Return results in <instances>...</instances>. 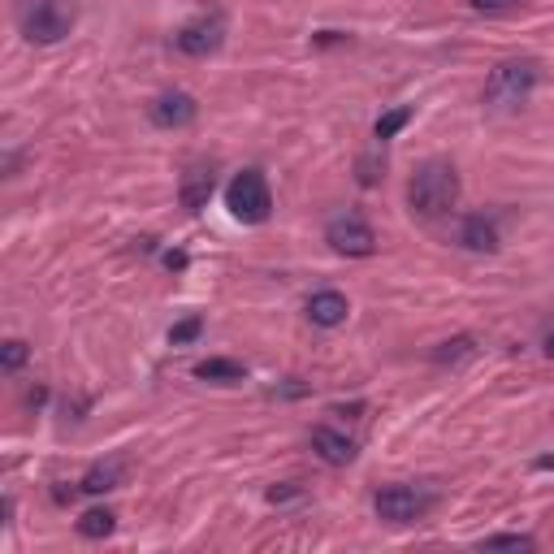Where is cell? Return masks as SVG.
Instances as JSON below:
<instances>
[{
  "instance_id": "obj_1",
  "label": "cell",
  "mask_w": 554,
  "mask_h": 554,
  "mask_svg": "<svg viewBox=\"0 0 554 554\" xmlns=\"http://www.w3.org/2000/svg\"><path fill=\"white\" fill-rule=\"evenodd\" d=\"M407 204H412L416 217H446L459 204V174L451 161L433 156V161H420L416 174L407 178Z\"/></svg>"
},
{
  "instance_id": "obj_2",
  "label": "cell",
  "mask_w": 554,
  "mask_h": 554,
  "mask_svg": "<svg viewBox=\"0 0 554 554\" xmlns=\"http://www.w3.org/2000/svg\"><path fill=\"white\" fill-rule=\"evenodd\" d=\"M13 22H18L26 44L48 48V44H61V39L74 31L78 9L70 0H18V5H13Z\"/></svg>"
},
{
  "instance_id": "obj_3",
  "label": "cell",
  "mask_w": 554,
  "mask_h": 554,
  "mask_svg": "<svg viewBox=\"0 0 554 554\" xmlns=\"http://www.w3.org/2000/svg\"><path fill=\"white\" fill-rule=\"evenodd\" d=\"M537 78H542V65H537L533 57H511V61H498L490 78H485V104L498 113H511L520 109L524 100L533 96Z\"/></svg>"
},
{
  "instance_id": "obj_4",
  "label": "cell",
  "mask_w": 554,
  "mask_h": 554,
  "mask_svg": "<svg viewBox=\"0 0 554 554\" xmlns=\"http://www.w3.org/2000/svg\"><path fill=\"white\" fill-rule=\"evenodd\" d=\"M226 208H230L234 221H243V226H260V221H269L273 191H269L265 169H243V174H234V182L226 187Z\"/></svg>"
},
{
  "instance_id": "obj_5",
  "label": "cell",
  "mask_w": 554,
  "mask_h": 554,
  "mask_svg": "<svg viewBox=\"0 0 554 554\" xmlns=\"http://www.w3.org/2000/svg\"><path fill=\"white\" fill-rule=\"evenodd\" d=\"M429 507H433V494L425 485H386L373 498L377 520H386V524H416V520H425Z\"/></svg>"
},
{
  "instance_id": "obj_6",
  "label": "cell",
  "mask_w": 554,
  "mask_h": 554,
  "mask_svg": "<svg viewBox=\"0 0 554 554\" xmlns=\"http://www.w3.org/2000/svg\"><path fill=\"white\" fill-rule=\"evenodd\" d=\"M325 243L334 247L338 256H351V260H364V256L377 252V234H373V226H368L360 213H338V217H329Z\"/></svg>"
},
{
  "instance_id": "obj_7",
  "label": "cell",
  "mask_w": 554,
  "mask_h": 554,
  "mask_svg": "<svg viewBox=\"0 0 554 554\" xmlns=\"http://www.w3.org/2000/svg\"><path fill=\"white\" fill-rule=\"evenodd\" d=\"M221 44H226V13L221 9L200 13V18H191L174 35V48L182 52V57H213Z\"/></svg>"
},
{
  "instance_id": "obj_8",
  "label": "cell",
  "mask_w": 554,
  "mask_h": 554,
  "mask_svg": "<svg viewBox=\"0 0 554 554\" xmlns=\"http://www.w3.org/2000/svg\"><path fill=\"white\" fill-rule=\"evenodd\" d=\"M148 117H152V126H161V130H182L200 117V104H195L191 91H161V96H152Z\"/></svg>"
},
{
  "instance_id": "obj_9",
  "label": "cell",
  "mask_w": 554,
  "mask_h": 554,
  "mask_svg": "<svg viewBox=\"0 0 554 554\" xmlns=\"http://www.w3.org/2000/svg\"><path fill=\"white\" fill-rule=\"evenodd\" d=\"M213 191H217L213 169H208V165H191L187 174H182L178 200H182V208H187V213H204L208 200H213Z\"/></svg>"
},
{
  "instance_id": "obj_10",
  "label": "cell",
  "mask_w": 554,
  "mask_h": 554,
  "mask_svg": "<svg viewBox=\"0 0 554 554\" xmlns=\"http://www.w3.org/2000/svg\"><path fill=\"white\" fill-rule=\"evenodd\" d=\"M347 312H351V303H347L342 290H316V295L308 299V321L321 325V329H338L342 321H347Z\"/></svg>"
},
{
  "instance_id": "obj_11",
  "label": "cell",
  "mask_w": 554,
  "mask_h": 554,
  "mask_svg": "<svg viewBox=\"0 0 554 554\" xmlns=\"http://www.w3.org/2000/svg\"><path fill=\"white\" fill-rule=\"evenodd\" d=\"M312 451L321 455L329 468H347L351 459H355V442L347 438V433L321 425V429H312Z\"/></svg>"
},
{
  "instance_id": "obj_12",
  "label": "cell",
  "mask_w": 554,
  "mask_h": 554,
  "mask_svg": "<svg viewBox=\"0 0 554 554\" xmlns=\"http://www.w3.org/2000/svg\"><path fill=\"white\" fill-rule=\"evenodd\" d=\"M459 243H464L468 252H498V226L485 213H472V217H464Z\"/></svg>"
},
{
  "instance_id": "obj_13",
  "label": "cell",
  "mask_w": 554,
  "mask_h": 554,
  "mask_svg": "<svg viewBox=\"0 0 554 554\" xmlns=\"http://www.w3.org/2000/svg\"><path fill=\"white\" fill-rule=\"evenodd\" d=\"M126 481V464L122 459H109V464H96L87 472L83 481H78V490H87V494H109V490H117V485Z\"/></svg>"
},
{
  "instance_id": "obj_14",
  "label": "cell",
  "mask_w": 554,
  "mask_h": 554,
  "mask_svg": "<svg viewBox=\"0 0 554 554\" xmlns=\"http://www.w3.org/2000/svg\"><path fill=\"white\" fill-rule=\"evenodd\" d=\"M117 529V516L109 507H91V511H83V520H78V533L87 537V542H100V537H109Z\"/></svg>"
},
{
  "instance_id": "obj_15",
  "label": "cell",
  "mask_w": 554,
  "mask_h": 554,
  "mask_svg": "<svg viewBox=\"0 0 554 554\" xmlns=\"http://www.w3.org/2000/svg\"><path fill=\"white\" fill-rule=\"evenodd\" d=\"M195 377L230 386V381H243V377H247V368H243L239 360H204V364H195Z\"/></svg>"
},
{
  "instance_id": "obj_16",
  "label": "cell",
  "mask_w": 554,
  "mask_h": 554,
  "mask_svg": "<svg viewBox=\"0 0 554 554\" xmlns=\"http://www.w3.org/2000/svg\"><path fill=\"white\" fill-rule=\"evenodd\" d=\"M407 122H412V109H407V104H399V109H386V113L377 117V126H373V139L377 143H390Z\"/></svg>"
},
{
  "instance_id": "obj_17",
  "label": "cell",
  "mask_w": 554,
  "mask_h": 554,
  "mask_svg": "<svg viewBox=\"0 0 554 554\" xmlns=\"http://www.w3.org/2000/svg\"><path fill=\"white\" fill-rule=\"evenodd\" d=\"M355 169H360V187H377V182L386 178V174H381V169H386V156H381V143H377V152L360 156V165H355Z\"/></svg>"
},
{
  "instance_id": "obj_18",
  "label": "cell",
  "mask_w": 554,
  "mask_h": 554,
  "mask_svg": "<svg viewBox=\"0 0 554 554\" xmlns=\"http://www.w3.org/2000/svg\"><path fill=\"white\" fill-rule=\"evenodd\" d=\"M26 360H31V347H26L22 338H9L5 347H0V368H5V373H18Z\"/></svg>"
},
{
  "instance_id": "obj_19",
  "label": "cell",
  "mask_w": 554,
  "mask_h": 554,
  "mask_svg": "<svg viewBox=\"0 0 554 554\" xmlns=\"http://www.w3.org/2000/svg\"><path fill=\"white\" fill-rule=\"evenodd\" d=\"M464 355H472V338H451L433 351V364H455V360H464Z\"/></svg>"
},
{
  "instance_id": "obj_20",
  "label": "cell",
  "mask_w": 554,
  "mask_h": 554,
  "mask_svg": "<svg viewBox=\"0 0 554 554\" xmlns=\"http://www.w3.org/2000/svg\"><path fill=\"white\" fill-rule=\"evenodd\" d=\"M200 334H204V316H187V321H178L174 329H169V342L182 347V342H195Z\"/></svg>"
},
{
  "instance_id": "obj_21",
  "label": "cell",
  "mask_w": 554,
  "mask_h": 554,
  "mask_svg": "<svg viewBox=\"0 0 554 554\" xmlns=\"http://www.w3.org/2000/svg\"><path fill=\"white\" fill-rule=\"evenodd\" d=\"M485 550H533V537H524V533H498V537H485Z\"/></svg>"
},
{
  "instance_id": "obj_22",
  "label": "cell",
  "mask_w": 554,
  "mask_h": 554,
  "mask_svg": "<svg viewBox=\"0 0 554 554\" xmlns=\"http://www.w3.org/2000/svg\"><path fill=\"white\" fill-rule=\"evenodd\" d=\"M477 13H511V9H520L524 0H468Z\"/></svg>"
},
{
  "instance_id": "obj_23",
  "label": "cell",
  "mask_w": 554,
  "mask_h": 554,
  "mask_svg": "<svg viewBox=\"0 0 554 554\" xmlns=\"http://www.w3.org/2000/svg\"><path fill=\"white\" fill-rule=\"evenodd\" d=\"M295 494H299V485H282V490H269V503H286Z\"/></svg>"
},
{
  "instance_id": "obj_24",
  "label": "cell",
  "mask_w": 554,
  "mask_h": 554,
  "mask_svg": "<svg viewBox=\"0 0 554 554\" xmlns=\"http://www.w3.org/2000/svg\"><path fill=\"white\" fill-rule=\"evenodd\" d=\"M165 265H169V269H182V265H187V256H182V252H169Z\"/></svg>"
},
{
  "instance_id": "obj_25",
  "label": "cell",
  "mask_w": 554,
  "mask_h": 554,
  "mask_svg": "<svg viewBox=\"0 0 554 554\" xmlns=\"http://www.w3.org/2000/svg\"><path fill=\"white\" fill-rule=\"evenodd\" d=\"M546 355H550V360H554V329H550V334H546Z\"/></svg>"
}]
</instances>
